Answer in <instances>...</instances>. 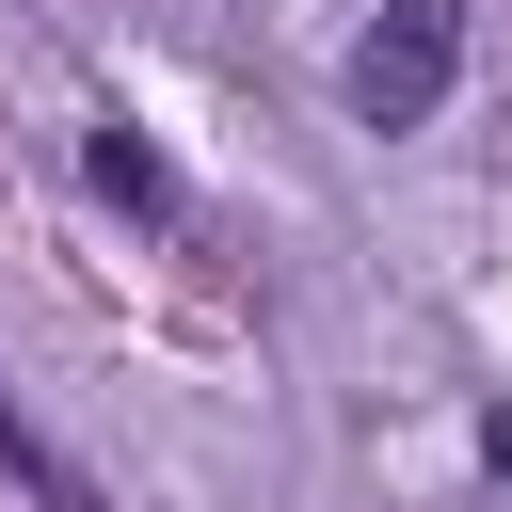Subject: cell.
I'll list each match as a JSON object with an SVG mask.
<instances>
[{"label":"cell","mask_w":512,"mask_h":512,"mask_svg":"<svg viewBox=\"0 0 512 512\" xmlns=\"http://www.w3.org/2000/svg\"><path fill=\"white\" fill-rule=\"evenodd\" d=\"M448 80H464V0H384L368 32H352V64H336V96H352V128H432L448 112Z\"/></svg>","instance_id":"obj_1"},{"label":"cell","mask_w":512,"mask_h":512,"mask_svg":"<svg viewBox=\"0 0 512 512\" xmlns=\"http://www.w3.org/2000/svg\"><path fill=\"white\" fill-rule=\"evenodd\" d=\"M80 176H96L128 224H160V240H192V224H208V208H192V176H176V160H160L128 112H96V128H80Z\"/></svg>","instance_id":"obj_2"},{"label":"cell","mask_w":512,"mask_h":512,"mask_svg":"<svg viewBox=\"0 0 512 512\" xmlns=\"http://www.w3.org/2000/svg\"><path fill=\"white\" fill-rule=\"evenodd\" d=\"M0 480H16L32 512H112V496H96V464H80V448H48V432L16 416V384H0Z\"/></svg>","instance_id":"obj_3"}]
</instances>
